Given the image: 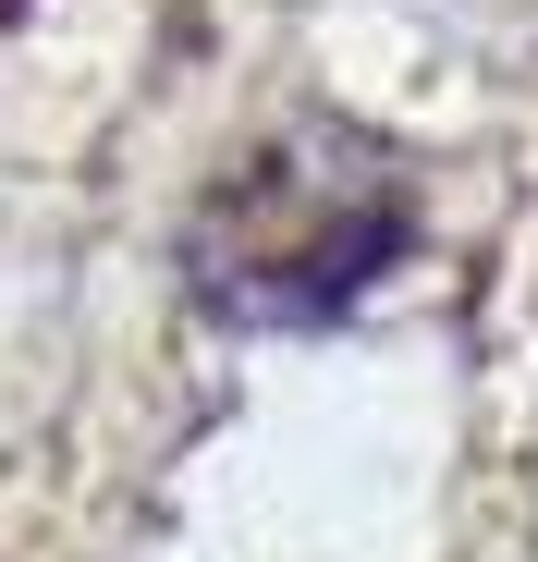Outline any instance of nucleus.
Segmentation results:
<instances>
[{"label": "nucleus", "mask_w": 538, "mask_h": 562, "mask_svg": "<svg viewBox=\"0 0 538 562\" xmlns=\"http://www.w3.org/2000/svg\"><path fill=\"white\" fill-rule=\"evenodd\" d=\"M171 257L221 330H330L416 257V171L355 123H282L221 159Z\"/></svg>", "instance_id": "f257e3e1"}]
</instances>
